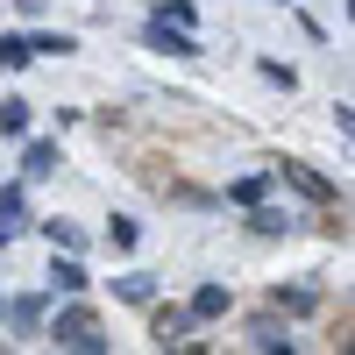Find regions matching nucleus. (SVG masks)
<instances>
[{"instance_id": "7ed1b4c3", "label": "nucleus", "mask_w": 355, "mask_h": 355, "mask_svg": "<svg viewBox=\"0 0 355 355\" xmlns=\"http://www.w3.org/2000/svg\"><path fill=\"white\" fill-rule=\"evenodd\" d=\"M277 178H284V185L299 192V199H313V206H334V185H327V178H320L313 164H299V157H291V164H277Z\"/></svg>"}, {"instance_id": "423d86ee", "label": "nucleus", "mask_w": 355, "mask_h": 355, "mask_svg": "<svg viewBox=\"0 0 355 355\" xmlns=\"http://www.w3.org/2000/svg\"><path fill=\"white\" fill-rule=\"evenodd\" d=\"M50 291H57V299H78V291H85V263L64 249V256H50Z\"/></svg>"}, {"instance_id": "9d476101", "label": "nucleus", "mask_w": 355, "mask_h": 355, "mask_svg": "<svg viewBox=\"0 0 355 355\" xmlns=\"http://www.w3.org/2000/svg\"><path fill=\"white\" fill-rule=\"evenodd\" d=\"M270 185H277V171H249V178H234V185H227V199H234V206H256V199H270Z\"/></svg>"}, {"instance_id": "6ab92c4d", "label": "nucleus", "mask_w": 355, "mask_h": 355, "mask_svg": "<svg viewBox=\"0 0 355 355\" xmlns=\"http://www.w3.org/2000/svg\"><path fill=\"white\" fill-rule=\"evenodd\" d=\"M8 320H15L21 334H36V327H43V299H15V306H8Z\"/></svg>"}, {"instance_id": "f3484780", "label": "nucleus", "mask_w": 355, "mask_h": 355, "mask_svg": "<svg viewBox=\"0 0 355 355\" xmlns=\"http://www.w3.org/2000/svg\"><path fill=\"white\" fill-rule=\"evenodd\" d=\"M0 135H8V142L28 135V100H0Z\"/></svg>"}, {"instance_id": "aec40b11", "label": "nucleus", "mask_w": 355, "mask_h": 355, "mask_svg": "<svg viewBox=\"0 0 355 355\" xmlns=\"http://www.w3.org/2000/svg\"><path fill=\"white\" fill-rule=\"evenodd\" d=\"M263 78H270L277 85V93H291V85H299V71H291V64H277V57H263V64H256Z\"/></svg>"}, {"instance_id": "1a4fd4ad", "label": "nucleus", "mask_w": 355, "mask_h": 355, "mask_svg": "<svg viewBox=\"0 0 355 355\" xmlns=\"http://www.w3.org/2000/svg\"><path fill=\"white\" fill-rule=\"evenodd\" d=\"M185 313H192V327H206V320H220V313H227V284H199Z\"/></svg>"}, {"instance_id": "f03ea898", "label": "nucleus", "mask_w": 355, "mask_h": 355, "mask_svg": "<svg viewBox=\"0 0 355 355\" xmlns=\"http://www.w3.org/2000/svg\"><path fill=\"white\" fill-rule=\"evenodd\" d=\"M142 43H150L157 57H178V64H199V43H192L185 28H178V21H164V15H157L150 28H142Z\"/></svg>"}, {"instance_id": "39448f33", "label": "nucleus", "mask_w": 355, "mask_h": 355, "mask_svg": "<svg viewBox=\"0 0 355 355\" xmlns=\"http://www.w3.org/2000/svg\"><path fill=\"white\" fill-rule=\"evenodd\" d=\"M270 306H277V313H320V284H313V277H291V284L270 291Z\"/></svg>"}, {"instance_id": "4be33fe9", "label": "nucleus", "mask_w": 355, "mask_h": 355, "mask_svg": "<svg viewBox=\"0 0 355 355\" xmlns=\"http://www.w3.org/2000/svg\"><path fill=\"white\" fill-rule=\"evenodd\" d=\"M15 234H21V227H0V249H8V242H15Z\"/></svg>"}, {"instance_id": "412c9836", "label": "nucleus", "mask_w": 355, "mask_h": 355, "mask_svg": "<svg viewBox=\"0 0 355 355\" xmlns=\"http://www.w3.org/2000/svg\"><path fill=\"white\" fill-rule=\"evenodd\" d=\"M164 21H178V28H192V21H199V8H192V0H164Z\"/></svg>"}, {"instance_id": "20e7f679", "label": "nucleus", "mask_w": 355, "mask_h": 355, "mask_svg": "<svg viewBox=\"0 0 355 355\" xmlns=\"http://www.w3.org/2000/svg\"><path fill=\"white\" fill-rule=\"evenodd\" d=\"M57 164H64V157H57L50 135H28V142H21V185H28V178H50Z\"/></svg>"}, {"instance_id": "6e6552de", "label": "nucleus", "mask_w": 355, "mask_h": 355, "mask_svg": "<svg viewBox=\"0 0 355 355\" xmlns=\"http://www.w3.org/2000/svg\"><path fill=\"white\" fill-rule=\"evenodd\" d=\"M114 299H121V306H150L157 299V277L150 270H121V277H114Z\"/></svg>"}, {"instance_id": "4468645a", "label": "nucleus", "mask_w": 355, "mask_h": 355, "mask_svg": "<svg viewBox=\"0 0 355 355\" xmlns=\"http://www.w3.org/2000/svg\"><path fill=\"white\" fill-rule=\"evenodd\" d=\"M28 50H36V57H71L78 36H64V28H36V36H28Z\"/></svg>"}, {"instance_id": "a211bd4d", "label": "nucleus", "mask_w": 355, "mask_h": 355, "mask_svg": "<svg viewBox=\"0 0 355 355\" xmlns=\"http://www.w3.org/2000/svg\"><path fill=\"white\" fill-rule=\"evenodd\" d=\"M43 234H50V249H85V227H71V220H43Z\"/></svg>"}, {"instance_id": "9b49d317", "label": "nucleus", "mask_w": 355, "mask_h": 355, "mask_svg": "<svg viewBox=\"0 0 355 355\" xmlns=\"http://www.w3.org/2000/svg\"><path fill=\"white\" fill-rule=\"evenodd\" d=\"M135 242H142V220H135V214H114V220H107V249H114V256H128Z\"/></svg>"}, {"instance_id": "ddd939ff", "label": "nucleus", "mask_w": 355, "mask_h": 355, "mask_svg": "<svg viewBox=\"0 0 355 355\" xmlns=\"http://www.w3.org/2000/svg\"><path fill=\"white\" fill-rule=\"evenodd\" d=\"M249 348H263V355H277V348H291V334L277 327V313H263L256 327H249Z\"/></svg>"}, {"instance_id": "f8f14e48", "label": "nucleus", "mask_w": 355, "mask_h": 355, "mask_svg": "<svg viewBox=\"0 0 355 355\" xmlns=\"http://www.w3.org/2000/svg\"><path fill=\"white\" fill-rule=\"evenodd\" d=\"M291 227H299V220H291V214H277V206H249V234H291Z\"/></svg>"}, {"instance_id": "f257e3e1", "label": "nucleus", "mask_w": 355, "mask_h": 355, "mask_svg": "<svg viewBox=\"0 0 355 355\" xmlns=\"http://www.w3.org/2000/svg\"><path fill=\"white\" fill-rule=\"evenodd\" d=\"M50 341H57V348H78V355H100V348H107V334H100V313L85 306V291H78V299H71L64 313L50 320Z\"/></svg>"}, {"instance_id": "2eb2a0df", "label": "nucleus", "mask_w": 355, "mask_h": 355, "mask_svg": "<svg viewBox=\"0 0 355 355\" xmlns=\"http://www.w3.org/2000/svg\"><path fill=\"white\" fill-rule=\"evenodd\" d=\"M28 64H36L28 36H0V71H28Z\"/></svg>"}, {"instance_id": "0eeeda50", "label": "nucleus", "mask_w": 355, "mask_h": 355, "mask_svg": "<svg viewBox=\"0 0 355 355\" xmlns=\"http://www.w3.org/2000/svg\"><path fill=\"white\" fill-rule=\"evenodd\" d=\"M150 306H157V299H150ZM150 327H157V341H164V348H178V341L192 334V313H185V306H157Z\"/></svg>"}, {"instance_id": "dca6fc26", "label": "nucleus", "mask_w": 355, "mask_h": 355, "mask_svg": "<svg viewBox=\"0 0 355 355\" xmlns=\"http://www.w3.org/2000/svg\"><path fill=\"white\" fill-rule=\"evenodd\" d=\"M28 220V192L21 185H0V227H21Z\"/></svg>"}]
</instances>
